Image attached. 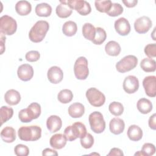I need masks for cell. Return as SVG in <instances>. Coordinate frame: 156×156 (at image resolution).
<instances>
[{
	"label": "cell",
	"instance_id": "43",
	"mask_svg": "<svg viewBox=\"0 0 156 156\" xmlns=\"http://www.w3.org/2000/svg\"><path fill=\"white\" fill-rule=\"evenodd\" d=\"M28 107L33 112L35 119L38 118L40 116L41 114V106L39 104H38L37 102H32L28 106Z\"/></svg>",
	"mask_w": 156,
	"mask_h": 156
},
{
	"label": "cell",
	"instance_id": "42",
	"mask_svg": "<svg viewBox=\"0 0 156 156\" xmlns=\"http://www.w3.org/2000/svg\"><path fill=\"white\" fill-rule=\"evenodd\" d=\"M40 54L37 51H30L26 54V59L30 62H34L39 60Z\"/></svg>",
	"mask_w": 156,
	"mask_h": 156
},
{
	"label": "cell",
	"instance_id": "47",
	"mask_svg": "<svg viewBox=\"0 0 156 156\" xmlns=\"http://www.w3.org/2000/svg\"><path fill=\"white\" fill-rule=\"evenodd\" d=\"M42 155H58V153L54 149L46 148L42 152Z\"/></svg>",
	"mask_w": 156,
	"mask_h": 156
},
{
	"label": "cell",
	"instance_id": "40",
	"mask_svg": "<svg viewBox=\"0 0 156 156\" xmlns=\"http://www.w3.org/2000/svg\"><path fill=\"white\" fill-rule=\"evenodd\" d=\"M145 54L149 58H155L156 57V44L152 43L147 44L144 49Z\"/></svg>",
	"mask_w": 156,
	"mask_h": 156
},
{
	"label": "cell",
	"instance_id": "1",
	"mask_svg": "<svg viewBox=\"0 0 156 156\" xmlns=\"http://www.w3.org/2000/svg\"><path fill=\"white\" fill-rule=\"evenodd\" d=\"M49 28V24L46 21L40 20L37 21L29 31V39L34 43L41 42L45 37Z\"/></svg>",
	"mask_w": 156,
	"mask_h": 156
},
{
	"label": "cell",
	"instance_id": "25",
	"mask_svg": "<svg viewBox=\"0 0 156 156\" xmlns=\"http://www.w3.org/2000/svg\"><path fill=\"white\" fill-rule=\"evenodd\" d=\"M119 44L115 41H110L105 46L106 53L110 56H117L121 52Z\"/></svg>",
	"mask_w": 156,
	"mask_h": 156
},
{
	"label": "cell",
	"instance_id": "38",
	"mask_svg": "<svg viewBox=\"0 0 156 156\" xmlns=\"http://www.w3.org/2000/svg\"><path fill=\"white\" fill-rule=\"evenodd\" d=\"M14 152L17 156H27L29 154V149L27 146L19 144L15 147Z\"/></svg>",
	"mask_w": 156,
	"mask_h": 156
},
{
	"label": "cell",
	"instance_id": "27",
	"mask_svg": "<svg viewBox=\"0 0 156 156\" xmlns=\"http://www.w3.org/2000/svg\"><path fill=\"white\" fill-rule=\"evenodd\" d=\"M77 30V24L73 21L65 22L62 26V32L63 34L68 37H72L76 34Z\"/></svg>",
	"mask_w": 156,
	"mask_h": 156
},
{
	"label": "cell",
	"instance_id": "3",
	"mask_svg": "<svg viewBox=\"0 0 156 156\" xmlns=\"http://www.w3.org/2000/svg\"><path fill=\"white\" fill-rule=\"evenodd\" d=\"M89 123L91 129L96 133H101L105 129V122L102 114L95 111L89 115Z\"/></svg>",
	"mask_w": 156,
	"mask_h": 156
},
{
	"label": "cell",
	"instance_id": "46",
	"mask_svg": "<svg viewBox=\"0 0 156 156\" xmlns=\"http://www.w3.org/2000/svg\"><path fill=\"white\" fill-rule=\"evenodd\" d=\"M107 155H112V156L113 155H119V156H121V155H124V154L120 149L114 147V148H112L110 151V152L107 154Z\"/></svg>",
	"mask_w": 156,
	"mask_h": 156
},
{
	"label": "cell",
	"instance_id": "37",
	"mask_svg": "<svg viewBox=\"0 0 156 156\" xmlns=\"http://www.w3.org/2000/svg\"><path fill=\"white\" fill-rule=\"evenodd\" d=\"M123 12V7L119 3H112L110 9L106 13L110 16H117Z\"/></svg>",
	"mask_w": 156,
	"mask_h": 156
},
{
	"label": "cell",
	"instance_id": "41",
	"mask_svg": "<svg viewBox=\"0 0 156 156\" xmlns=\"http://www.w3.org/2000/svg\"><path fill=\"white\" fill-rule=\"evenodd\" d=\"M141 151L144 154V156L145 155L151 156V155H152L155 154V147L152 143H144L143 145Z\"/></svg>",
	"mask_w": 156,
	"mask_h": 156
},
{
	"label": "cell",
	"instance_id": "45",
	"mask_svg": "<svg viewBox=\"0 0 156 156\" xmlns=\"http://www.w3.org/2000/svg\"><path fill=\"white\" fill-rule=\"evenodd\" d=\"M155 113H154L152 116H150L149 119V127L152 129V130H155L156 129V122H155Z\"/></svg>",
	"mask_w": 156,
	"mask_h": 156
},
{
	"label": "cell",
	"instance_id": "33",
	"mask_svg": "<svg viewBox=\"0 0 156 156\" xmlns=\"http://www.w3.org/2000/svg\"><path fill=\"white\" fill-rule=\"evenodd\" d=\"M0 114L1 125H2L4 122L11 119L13 115V110L11 107H9L7 106H2L1 107Z\"/></svg>",
	"mask_w": 156,
	"mask_h": 156
},
{
	"label": "cell",
	"instance_id": "9",
	"mask_svg": "<svg viewBox=\"0 0 156 156\" xmlns=\"http://www.w3.org/2000/svg\"><path fill=\"white\" fill-rule=\"evenodd\" d=\"M152 25L151 20L146 16H143L135 20L134 28L135 31L138 34H146L151 28Z\"/></svg>",
	"mask_w": 156,
	"mask_h": 156
},
{
	"label": "cell",
	"instance_id": "12",
	"mask_svg": "<svg viewBox=\"0 0 156 156\" xmlns=\"http://www.w3.org/2000/svg\"><path fill=\"white\" fill-rule=\"evenodd\" d=\"M114 26L115 30L120 35H127L130 32V23L125 18L121 17L116 20L115 22Z\"/></svg>",
	"mask_w": 156,
	"mask_h": 156
},
{
	"label": "cell",
	"instance_id": "22",
	"mask_svg": "<svg viewBox=\"0 0 156 156\" xmlns=\"http://www.w3.org/2000/svg\"><path fill=\"white\" fill-rule=\"evenodd\" d=\"M1 136L4 142L7 143H13L16 140L15 130L12 127H5L1 132Z\"/></svg>",
	"mask_w": 156,
	"mask_h": 156
},
{
	"label": "cell",
	"instance_id": "21",
	"mask_svg": "<svg viewBox=\"0 0 156 156\" xmlns=\"http://www.w3.org/2000/svg\"><path fill=\"white\" fill-rule=\"evenodd\" d=\"M127 136L132 141H138L143 137V130L138 126L131 125L127 130Z\"/></svg>",
	"mask_w": 156,
	"mask_h": 156
},
{
	"label": "cell",
	"instance_id": "50",
	"mask_svg": "<svg viewBox=\"0 0 156 156\" xmlns=\"http://www.w3.org/2000/svg\"><path fill=\"white\" fill-rule=\"evenodd\" d=\"M134 155H143V156H144V154L143 153V152H142L141 151H138V152H136Z\"/></svg>",
	"mask_w": 156,
	"mask_h": 156
},
{
	"label": "cell",
	"instance_id": "7",
	"mask_svg": "<svg viewBox=\"0 0 156 156\" xmlns=\"http://www.w3.org/2000/svg\"><path fill=\"white\" fill-rule=\"evenodd\" d=\"M86 97L89 103L96 107H101L105 101V95L96 88H90L86 91Z\"/></svg>",
	"mask_w": 156,
	"mask_h": 156
},
{
	"label": "cell",
	"instance_id": "11",
	"mask_svg": "<svg viewBox=\"0 0 156 156\" xmlns=\"http://www.w3.org/2000/svg\"><path fill=\"white\" fill-rule=\"evenodd\" d=\"M143 86L146 94L149 97H155L156 96V77L155 76H149L146 77L143 80Z\"/></svg>",
	"mask_w": 156,
	"mask_h": 156
},
{
	"label": "cell",
	"instance_id": "10",
	"mask_svg": "<svg viewBox=\"0 0 156 156\" xmlns=\"http://www.w3.org/2000/svg\"><path fill=\"white\" fill-rule=\"evenodd\" d=\"M124 90L128 94H132L136 92L139 88V81L138 78L135 76H127L122 84Z\"/></svg>",
	"mask_w": 156,
	"mask_h": 156
},
{
	"label": "cell",
	"instance_id": "30",
	"mask_svg": "<svg viewBox=\"0 0 156 156\" xmlns=\"http://www.w3.org/2000/svg\"><path fill=\"white\" fill-rule=\"evenodd\" d=\"M140 66L145 72H154L156 69V63L154 59L145 58L141 61Z\"/></svg>",
	"mask_w": 156,
	"mask_h": 156
},
{
	"label": "cell",
	"instance_id": "32",
	"mask_svg": "<svg viewBox=\"0 0 156 156\" xmlns=\"http://www.w3.org/2000/svg\"><path fill=\"white\" fill-rule=\"evenodd\" d=\"M107 38V34L106 32L104 29L102 27H98L96 28V34L95 37L94 38V40L92 41V42L94 44L100 45L102 44Z\"/></svg>",
	"mask_w": 156,
	"mask_h": 156
},
{
	"label": "cell",
	"instance_id": "29",
	"mask_svg": "<svg viewBox=\"0 0 156 156\" xmlns=\"http://www.w3.org/2000/svg\"><path fill=\"white\" fill-rule=\"evenodd\" d=\"M72 130L74 136L77 139V138H82L87 133V129L85 126L80 122H76L71 125Z\"/></svg>",
	"mask_w": 156,
	"mask_h": 156
},
{
	"label": "cell",
	"instance_id": "6",
	"mask_svg": "<svg viewBox=\"0 0 156 156\" xmlns=\"http://www.w3.org/2000/svg\"><path fill=\"white\" fill-rule=\"evenodd\" d=\"M138 63V58L133 55H128L123 57L116 64V70L121 73L128 72L135 68Z\"/></svg>",
	"mask_w": 156,
	"mask_h": 156
},
{
	"label": "cell",
	"instance_id": "49",
	"mask_svg": "<svg viewBox=\"0 0 156 156\" xmlns=\"http://www.w3.org/2000/svg\"><path fill=\"white\" fill-rule=\"evenodd\" d=\"M5 41V37L2 34H1V54H3L4 50H5V46H4V43Z\"/></svg>",
	"mask_w": 156,
	"mask_h": 156
},
{
	"label": "cell",
	"instance_id": "14",
	"mask_svg": "<svg viewBox=\"0 0 156 156\" xmlns=\"http://www.w3.org/2000/svg\"><path fill=\"white\" fill-rule=\"evenodd\" d=\"M17 74L21 80L25 82L29 81L34 76L33 68L29 64H23L18 67Z\"/></svg>",
	"mask_w": 156,
	"mask_h": 156
},
{
	"label": "cell",
	"instance_id": "19",
	"mask_svg": "<svg viewBox=\"0 0 156 156\" xmlns=\"http://www.w3.org/2000/svg\"><path fill=\"white\" fill-rule=\"evenodd\" d=\"M60 4H58L55 9V12L57 16L62 18H66L69 16L73 10L69 7L67 4V1H60Z\"/></svg>",
	"mask_w": 156,
	"mask_h": 156
},
{
	"label": "cell",
	"instance_id": "36",
	"mask_svg": "<svg viewBox=\"0 0 156 156\" xmlns=\"http://www.w3.org/2000/svg\"><path fill=\"white\" fill-rule=\"evenodd\" d=\"M80 144L85 149L91 148L94 144V138L90 133H87L86 135L80 138Z\"/></svg>",
	"mask_w": 156,
	"mask_h": 156
},
{
	"label": "cell",
	"instance_id": "44",
	"mask_svg": "<svg viewBox=\"0 0 156 156\" xmlns=\"http://www.w3.org/2000/svg\"><path fill=\"white\" fill-rule=\"evenodd\" d=\"M64 135L66 136L67 140L69 141H72L75 140L76 138L74 136V135L73 133L71 126H68L66 127L64 130Z\"/></svg>",
	"mask_w": 156,
	"mask_h": 156
},
{
	"label": "cell",
	"instance_id": "4",
	"mask_svg": "<svg viewBox=\"0 0 156 156\" xmlns=\"http://www.w3.org/2000/svg\"><path fill=\"white\" fill-rule=\"evenodd\" d=\"M17 29V23L15 20L9 15H3L0 18L1 34L12 35L15 33Z\"/></svg>",
	"mask_w": 156,
	"mask_h": 156
},
{
	"label": "cell",
	"instance_id": "26",
	"mask_svg": "<svg viewBox=\"0 0 156 156\" xmlns=\"http://www.w3.org/2000/svg\"><path fill=\"white\" fill-rule=\"evenodd\" d=\"M35 11L36 14L39 16L48 17L51 14L52 7L47 3H40L36 5Z\"/></svg>",
	"mask_w": 156,
	"mask_h": 156
},
{
	"label": "cell",
	"instance_id": "18",
	"mask_svg": "<svg viewBox=\"0 0 156 156\" xmlns=\"http://www.w3.org/2000/svg\"><path fill=\"white\" fill-rule=\"evenodd\" d=\"M4 99L7 104L10 105H15L20 102L21 95L18 91L10 89L5 93Z\"/></svg>",
	"mask_w": 156,
	"mask_h": 156
},
{
	"label": "cell",
	"instance_id": "24",
	"mask_svg": "<svg viewBox=\"0 0 156 156\" xmlns=\"http://www.w3.org/2000/svg\"><path fill=\"white\" fill-rule=\"evenodd\" d=\"M137 109L143 114H147L152 110V104L147 99L141 98L140 99L136 104Z\"/></svg>",
	"mask_w": 156,
	"mask_h": 156
},
{
	"label": "cell",
	"instance_id": "13",
	"mask_svg": "<svg viewBox=\"0 0 156 156\" xmlns=\"http://www.w3.org/2000/svg\"><path fill=\"white\" fill-rule=\"evenodd\" d=\"M47 76L49 81L51 83L57 84L62 80L63 77V73L60 67L53 66L48 69Z\"/></svg>",
	"mask_w": 156,
	"mask_h": 156
},
{
	"label": "cell",
	"instance_id": "48",
	"mask_svg": "<svg viewBox=\"0 0 156 156\" xmlns=\"http://www.w3.org/2000/svg\"><path fill=\"white\" fill-rule=\"evenodd\" d=\"M122 2L124 4V5L129 8L133 7H135L138 1L137 0H126V1H122Z\"/></svg>",
	"mask_w": 156,
	"mask_h": 156
},
{
	"label": "cell",
	"instance_id": "5",
	"mask_svg": "<svg viewBox=\"0 0 156 156\" xmlns=\"http://www.w3.org/2000/svg\"><path fill=\"white\" fill-rule=\"evenodd\" d=\"M74 73L76 77L79 80H85L89 74L88 60L85 57H79L74 65Z\"/></svg>",
	"mask_w": 156,
	"mask_h": 156
},
{
	"label": "cell",
	"instance_id": "28",
	"mask_svg": "<svg viewBox=\"0 0 156 156\" xmlns=\"http://www.w3.org/2000/svg\"><path fill=\"white\" fill-rule=\"evenodd\" d=\"M82 34L86 39L92 41L95 37L96 28L91 23H86L82 26Z\"/></svg>",
	"mask_w": 156,
	"mask_h": 156
},
{
	"label": "cell",
	"instance_id": "2",
	"mask_svg": "<svg viewBox=\"0 0 156 156\" xmlns=\"http://www.w3.org/2000/svg\"><path fill=\"white\" fill-rule=\"evenodd\" d=\"M18 135L24 141H37L41 136V129L38 126H22L18 129Z\"/></svg>",
	"mask_w": 156,
	"mask_h": 156
},
{
	"label": "cell",
	"instance_id": "20",
	"mask_svg": "<svg viewBox=\"0 0 156 156\" xmlns=\"http://www.w3.org/2000/svg\"><path fill=\"white\" fill-rule=\"evenodd\" d=\"M68 111L71 117L73 118H80L84 114L85 107L81 103L75 102L69 107Z\"/></svg>",
	"mask_w": 156,
	"mask_h": 156
},
{
	"label": "cell",
	"instance_id": "8",
	"mask_svg": "<svg viewBox=\"0 0 156 156\" xmlns=\"http://www.w3.org/2000/svg\"><path fill=\"white\" fill-rule=\"evenodd\" d=\"M67 4L72 10H76L81 15H87L91 11L90 4L84 0H68Z\"/></svg>",
	"mask_w": 156,
	"mask_h": 156
},
{
	"label": "cell",
	"instance_id": "17",
	"mask_svg": "<svg viewBox=\"0 0 156 156\" xmlns=\"http://www.w3.org/2000/svg\"><path fill=\"white\" fill-rule=\"evenodd\" d=\"M67 139L65 135L57 133L52 135L49 140L50 145L55 149H61L64 147L66 144Z\"/></svg>",
	"mask_w": 156,
	"mask_h": 156
},
{
	"label": "cell",
	"instance_id": "15",
	"mask_svg": "<svg viewBox=\"0 0 156 156\" xmlns=\"http://www.w3.org/2000/svg\"><path fill=\"white\" fill-rule=\"evenodd\" d=\"M62 126V119L57 115H51L47 119L46 127L51 133L58 131L61 129Z\"/></svg>",
	"mask_w": 156,
	"mask_h": 156
},
{
	"label": "cell",
	"instance_id": "16",
	"mask_svg": "<svg viewBox=\"0 0 156 156\" xmlns=\"http://www.w3.org/2000/svg\"><path fill=\"white\" fill-rule=\"evenodd\" d=\"M109 128L110 132L115 135H119L122 133L125 128V123L124 121L119 118H113L109 123Z\"/></svg>",
	"mask_w": 156,
	"mask_h": 156
},
{
	"label": "cell",
	"instance_id": "23",
	"mask_svg": "<svg viewBox=\"0 0 156 156\" xmlns=\"http://www.w3.org/2000/svg\"><path fill=\"white\" fill-rule=\"evenodd\" d=\"M32 5L30 3L27 1H18L15 5V10L20 15L24 16L30 13Z\"/></svg>",
	"mask_w": 156,
	"mask_h": 156
},
{
	"label": "cell",
	"instance_id": "31",
	"mask_svg": "<svg viewBox=\"0 0 156 156\" xmlns=\"http://www.w3.org/2000/svg\"><path fill=\"white\" fill-rule=\"evenodd\" d=\"M73 98L72 91L68 89H63L61 90L57 95V99L62 104H68L70 102Z\"/></svg>",
	"mask_w": 156,
	"mask_h": 156
},
{
	"label": "cell",
	"instance_id": "35",
	"mask_svg": "<svg viewBox=\"0 0 156 156\" xmlns=\"http://www.w3.org/2000/svg\"><path fill=\"white\" fill-rule=\"evenodd\" d=\"M95 7L96 9L102 13H107L111 8L112 2L110 0L107 1H95Z\"/></svg>",
	"mask_w": 156,
	"mask_h": 156
},
{
	"label": "cell",
	"instance_id": "39",
	"mask_svg": "<svg viewBox=\"0 0 156 156\" xmlns=\"http://www.w3.org/2000/svg\"><path fill=\"white\" fill-rule=\"evenodd\" d=\"M18 118L21 122H24V123H27V122H31L33 119L31 117L29 110L27 108L22 109L18 113Z\"/></svg>",
	"mask_w": 156,
	"mask_h": 156
},
{
	"label": "cell",
	"instance_id": "34",
	"mask_svg": "<svg viewBox=\"0 0 156 156\" xmlns=\"http://www.w3.org/2000/svg\"><path fill=\"white\" fill-rule=\"evenodd\" d=\"M110 112L116 116H120L124 112V107L122 104L118 102H112L108 106Z\"/></svg>",
	"mask_w": 156,
	"mask_h": 156
}]
</instances>
